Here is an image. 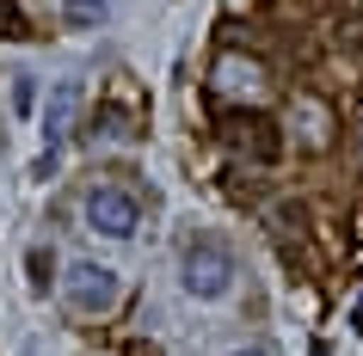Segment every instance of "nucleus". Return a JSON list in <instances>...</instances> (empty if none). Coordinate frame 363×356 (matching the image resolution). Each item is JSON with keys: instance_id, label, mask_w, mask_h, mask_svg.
Returning <instances> with one entry per match:
<instances>
[{"instance_id": "1", "label": "nucleus", "mask_w": 363, "mask_h": 356, "mask_svg": "<svg viewBox=\"0 0 363 356\" xmlns=\"http://www.w3.org/2000/svg\"><path fill=\"white\" fill-rule=\"evenodd\" d=\"M234 289V252L216 234H197L191 246H185V295L197 301H222Z\"/></svg>"}, {"instance_id": "2", "label": "nucleus", "mask_w": 363, "mask_h": 356, "mask_svg": "<svg viewBox=\"0 0 363 356\" xmlns=\"http://www.w3.org/2000/svg\"><path fill=\"white\" fill-rule=\"evenodd\" d=\"M62 295H68V307L74 314H111L117 295H123V277H117L111 264H74L68 277H62Z\"/></svg>"}, {"instance_id": "3", "label": "nucleus", "mask_w": 363, "mask_h": 356, "mask_svg": "<svg viewBox=\"0 0 363 356\" xmlns=\"http://www.w3.org/2000/svg\"><path fill=\"white\" fill-rule=\"evenodd\" d=\"M86 227L105 234V240H130L135 227H142V203H135V190L93 185V197H86Z\"/></svg>"}, {"instance_id": "4", "label": "nucleus", "mask_w": 363, "mask_h": 356, "mask_svg": "<svg viewBox=\"0 0 363 356\" xmlns=\"http://www.w3.org/2000/svg\"><path fill=\"white\" fill-rule=\"evenodd\" d=\"M228 135L252 154V160H259V166H271V160L284 154V135H277V123H271L265 111H234V117H228Z\"/></svg>"}, {"instance_id": "5", "label": "nucleus", "mask_w": 363, "mask_h": 356, "mask_svg": "<svg viewBox=\"0 0 363 356\" xmlns=\"http://www.w3.org/2000/svg\"><path fill=\"white\" fill-rule=\"evenodd\" d=\"M74 105H80L74 86H56V98H50V130H43L50 135V154L62 148V135H68V123H74Z\"/></svg>"}, {"instance_id": "6", "label": "nucleus", "mask_w": 363, "mask_h": 356, "mask_svg": "<svg viewBox=\"0 0 363 356\" xmlns=\"http://www.w3.org/2000/svg\"><path fill=\"white\" fill-rule=\"evenodd\" d=\"M216 86H222V93H240V86H259V62L222 56V62H216Z\"/></svg>"}, {"instance_id": "7", "label": "nucleus", "mask_w": 363, "mask_h": 356, "mask_svg": "<svg viewBox=\"0 0 363 356\" xmlns=\"http://www.w3.org/2000/svg\"><path fill=\"white\" fill-rule=\"evenodd\" d=\"M93 130H99V135H111V142H130V135H135V123H130V111H123V105H99Z\"/></svg>"}, {"instance_id": "8", "label": "nucleus", "mask_w": 363, "mask_h": 356, "mask_svg": "<svg viewBox=\"0 0 363 356\" xmlns=\"http://www.w3.org/2000/svg\"><path fill=\"white\" fill-rule=\"evenodd\" d=\"M62 19L68 25H99L105 19V0H62Z\"/></svg>"}, {"instance_id": "9", "label": "nucleus", "mask_w": 363, "mask_h": 356, "mask_svg": "<svg viewBox=\"0 0 363 356\" xmlns=\"http://www.w3.org/2000/svg\"><path fill=\"white\" fill-rule=\"evenodd\" d=\"M0 38H31V25H25V13L13 0H0Z\"/></svg>"}, {"instance_id": "10", "label": "nucleus", "mask_w": 363, "mask_h": 356, "mask_svg": "<svg viewBox=\"0 0 363 356\" xmlns=\"http://www.w3.org/2000/svg\"><path fill=\"white\" fill-rule=\"evenodd\" d=\"M25 264H31V282H38V289H50V252H31Z\"/></svg>"}, {"instance_id": "11", "label": "nucleus", "mask_w": 363, "mask_h": 356, "mask_svg": "<svg viewBox=\"0 0 363 356\" xmlns=\"http://www.w3.org/2000/svg\"><path fill=\"white\" fill-rule=\"evenodd\" d=\"M234 356H277V350H271V344H240Z\"/></svg>"}, {"instance_id": "12", "label": "nucleus", "mask_w": 363, "mask_h": 356, "mask_svg": "<svg viewBox=\"0 0 363 356\" xmlns=\"http://www.w3.org/2000/svg\"><path fill=\"white\" fill-rule=\"evenodd\" d=\"M351 332H357V338H363V301H357V314H351Z\"/></svg>"}]
</instances>
